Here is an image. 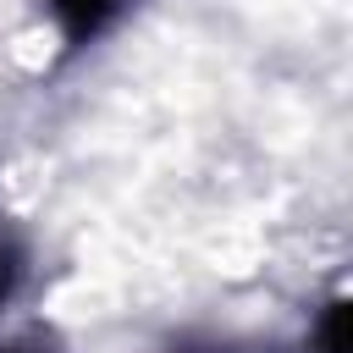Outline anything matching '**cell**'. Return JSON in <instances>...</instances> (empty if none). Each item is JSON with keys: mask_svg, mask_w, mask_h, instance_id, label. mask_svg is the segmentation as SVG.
<instances>
[{"mask_svg": "<svg viewBox=\"0 0 353 353\" xmlns=\"http://www.w3.org/2000/svg\"><path fill=\"white\" fill-rule=\"evenodd\" d=\"M116 6H121V0H55V11H61V22H66V33H72V39L99 33V28H105V17H110Z\"/></svg>", "mask_w": 353, "mask_h": 353, "instance_id": "1", "label": "cell"}]
</instances>
